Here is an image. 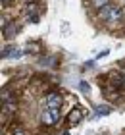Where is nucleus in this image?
Segmentation results:
<instances>
[{"mask_svg":"<svg viewBox=\"0 0 125 135\" xmlns=\"http://www.w3.org/2000/svg\"><path fill=\"white\" fill-rule=\"evenodd\" d=\"M125 16V12L119 8V6H106V8L100 10V17L108 23H114V21H119L121 17Z\"/></svg>","mask_w":125,"mask_h":135,"instance_id":"f257e3e1","label":"nucleus"},{"mask_svg":"<svg viewBox=\"0 0 125 135\" xmlns=\"http://www.w3.org/2000/svg\"><path fill=\"white\" fill-rule=\"evenodd\" d=\"M60 120V108H46L42 112V124L44 126H54Z\"/></svg>","mask_w":125,"mask_h":135,"instance_id":"f03ea898","label":"nucleus"},{"mask_svg":"<svg viewBox=\"0 0 125 135\" xmlns=\"http://www.w3.org/2000/svg\"><path fill=\"white\" fill-rule=\"evenodd\" d=\"M83 116H85V110L81 108V106H75L71 112L67 114V126H69V127H75L81 120H83Z\"/></svg>","mask_w":125,"mask_h":135,"instance_id":"7ed1b4c3","label":"nucleus"},{"mask_svg":"<svg viewBox=\"0 0 125 135\" xmlns=\"http://www.w3.org/2000/svg\"><path fill=\"white\" fill-rule=\"evenodd\" d=\"M44 106L46 108H60L62 106V97L58 93H48L44 99Z\"/></svg>","mask_w":125,"mask_h":135,"instance_id":"20e7f679","label":"nucleus"},{"mask_svg":"<svg viewBox=\"0 0 125 135\" xmlns=\"http://www.w3.org/2000/svg\"><path fill=\"white\" fill-rule=\"evenodd\" d=\"M110 2H112V0H91V6H92V8H96V10H102Z\"/></svg>","mask_w":125,"mask_h":135,"instance_id":"39448f33","label":"nucleus"},{"mask_svg":"<svg viewBox=\"0 0 125 135\" xmlns=\"http://www.w3.org/2000/svg\"><path fill=\"white\" fill-rule=\"evenodd\" d=\"M25 14H27V17L37 16V4H35V2H29L27 6H25Z\"/></svg>","mask_w":125,"mask_h":135,"instance_id":"423d86ee","label":"nucleus"},{"mask_svg":"<svg viewBox=\"0 0 125 135\" xmlns=\"http://www.w3.org/2000/svg\"><path fill=\"white\" fill-rule=\"evenodd\" d=\"M6 102H14V99H12V93H10V91L2 89V104H6Z\"/></svg>","mask_w":125,"mask_h":135,"instance_id":"0eeeda50","label":"nucleus"},{"mask_svg":"<svg viewBox=\"0 0 125 135\" xmlns=\"http://www.w3.org/2000/svg\"><path fill=\"white\" fill-rule=\"evenodd\" d=\"M96 114H98V116L110 114V106H96Z\"/></svg>","mask_w":125,"mask_h":135,"instance_id":"6e6552de","label":"nucleus"},{"mask_svg":"<svg viewBox=\"0 0 125 135\" xmlns=\"http://www.w3.org/2000/svg\"><path fill=\"white\" fill-rule=\"evenodd\" d=\"M12 135H27V131H25L23 127H14V129H12Z\"/></svg>","mask_w":125,"mask_h":135,"instance_id":"1a4fd4ad","label":"nucleus"},{"mask_svg":"<svg viewBox=\"0 0 125 135\" xmlns=\"http://www.w3.org/2000/svg\"><path fill=\"white\" fill-rule=\"evenodd\" d=\"M81 91H83V93H89V85H87L85 81L81 83Z\"/></svg>","mask_w":125,"mask_h":135,"instance_id":"9d476101","label":"nucleus"},{"mask_svg":"<svg viewBox=\"0 0 125 135\" xmlns=\"http://www.w3.org/2000/svg\"><path fill=\"white\" fill-rule=\"evenodd\" d=\"M29 21H31V23H39V14H37V16H31Z\"/></svg>","mask_w":125,"mask_h":135,"instance_id":"9b49d317","label":"nucleus"},{"mask_svg":"<svg viewBox=\"0 0 125 135\" xmlns=\"http://www.w3.org/2000/svg\"><path fill=\"white\" fill-rule=\"evenodd\" d=\"M123 81H125V79H123Z\"/></svg>","mask_w":125,"mask_h":135,"instance_id":"f8f14e48","label":"nucleus"}]
</instances>
